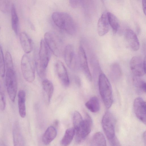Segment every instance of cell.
I'll list each match as a JSON object with an SVG mask.
<instances>
[{"label": "cell", "instance_id": "cell-20", "mask_svg": "<svg viewBox=\"0 0 146 146\" xmlns=\"http://www.w3.org/2000/svg\"><path fill=\"white\" fill-rule=\"evenodd\" d=\"M43 89L47 97V103H49L54 92V86L52 83L49 80L45 79L42 82Z\"/></svg>", "mask_w": 146, "mask_h": 146}, {"label": "cell", "instance_id": "cell-10", "mask_svg": "<svg viewBox=\"0 0 146 146\" xmlns=\"http://www.w3.org/2000/svg\"><path fill=\"white\" fill-rule=\"evenodd\" d=\"M92 124V119L87 113H85V118L79 133L76 135V142L79 143L85 138L91 132Z\"/></svg>", "mask_w": 146, "mask_h": 146}, {"label": "cell", "instance_id": "cell-13", "mask_svg": "<svg viewBox=\"0 0 146 146\" xmlns=\"http://www.w3.org/2000/svg\"><path fill=\"white\" fill-rule=\"evenodd\" d=\"M55 67L57 75L61 84L65 87L69 85L70 80L67 70L63 63L60 60L57 61Z\"/></svg>", "mask_w": 146, "mask_h": 146}, {"label": "cell", "instance_id": "cell-4", "mask_svg": "<svg viewBox=\"0 0 146 146\" xmlns=\"http://www.w3.org/2000/svg\"><path fill=\"white\" fill-rule=\"evenodd\" d=\"M44 40L50 50L57 57H60L63 52V44L60 37L55 33L47 32L44 35Z\"/></svg>", "mask_w": 146, "mask_h": 146}, {"label": "cell", "instance_id": "cell-14", "mask_svg": "<svg viewBox=\"0 0 146 146\" xmlns=\"http://www.w3.org/2000/svg\"><path fill=\"white\" fill-rule=\"evenodd\" d=\"M125 40L130 48L134 51H137L139 48V42L136 34L129 29H126L124 33Z\"/></svg>", "mask_w": 146, "mask_h": 146}, {"label": "cell", "instance_id": "cell-24", "mask_svg": "<svg viewBox=\"0 0 146 146\" xmlns=\"http://www.w3.org/2000/svg\"><path fill=\"white\" fill-rule=\"evenodd\" d=\"M92 146H106V141L103 134L101 132L95 133L91 140Z\"/></svg>", "mask_w": 146, "mask_h": 146}, {"label": "cell", "instance_id": "cell-3", "mask_svg": "<svg viewBox=\"0 0 146 146\" xmlns=\"http://www.w3.org/2000/svg\"><path fill=\"white\" fill-rule=\"evenodd\" d=\"M99 90L100 95L106 107L109 109L113 102L112 90L110 82L106 75L101 73L98 78Z\"/></svg>", "mask_w": 146, "mask_h": 146}, {"label": "cell", "instance_id": "cell-7", "mask_svg": "<svg viewBox=\"0 0 146 146\" xmlns=\"http://www.w3.org/2000/svg\"><path fill=\"white\" fill-rule=\"evenodd\" d=\"M115 119L112 113L106 111L103 116L102 125L104 133L110 141L115 137Z\"/></svg>", "mask_w": 146, "mask_h": 146}, {"label": "cell", "instance_id": "cell-25", "mask_svg": "<svg viewBox=\"0 0 146 146\" xmlns=\"http://www.w3.org/2000/svg\"><path fill=\"white\" fill-rule=\"evenodd\" d=\"M73 121V128L76 135L79 133L83 121L81 115L78 111H76L74 113Z\"/></svg>", "mask_w": 146, "mask_h": 146}, {"label": "cell", "instance_id": "cell-21", "mask_svg": "<svg viewBox=\"0 0 146 146\" xmlns=\"http://www.w3.org/2000/svg\"><path fill=\"white\" fill-rule=\"evenodd\" d=\"M11 26L15 33L17 35L19 32V19L15 5L13 3L11 7Z\"/></svg>", "mask_w": 146, "mask_h": 146}, {"label": "cell", "instance_id": "cell-9", "mask_svg": "<svg viewBox=\"0 0 146 146\" xmlns=\"http://www.w3.org/2000/svg\"><path fill=\"white\" fill-rule=\"evenodd\" d=\"M145 57L143 60L140 56H136L131 59L130 62L131 70L134 76L141 77L145 73Z\"/></svg>", "mask_w": 146, "mask_h": 146}, {"label": "cell", "instance_id": "cell-31", "mask_svg": "<svg viewBox=\"0 0 146 146\" xmlns=\"http://www.w3.org/2000/svg\"><path fill=\"white\" fill-rule=\"evenodd\" d=\"M5 67L6 69H14L13 60L11 54L9 51H7L5 58Z\"/></svg>", "mask_w": 146, "mask_h": 146}, {"label": "cell", "instance_id": "cell-26", "mask_svg": "<svg viewBox=\"0 0 146 146\" xmlns=\"http://www.w3.org/2000/svg\"><path fill=\"white\" fill-rule=\"evenodd\" d=\"M134 76L133 79V85L139 93L146 92L145 82L140 78Z\"/></svg>", "mask_w": 146, "mask_h": 146}, {"label": "cell", "instance_id": "cell-32", "mask_svg": "<svg viewBox=\"0 0 146 146\" xmlns=\"http://www.w3.org/2000/svg\"><path fill=\"white\" fill-rule=\"evenodd\" d=\"M10 1L7 0H0V10L3 13L8 12L10 6Z\"/></svg>", "mask_w": 146, "mask_h": 146}, {"label": "cell", "instance_id": "cell-23", "mask_svg": "<svg viewBox=\"0 0 146 146\" xmlns=\"http://www.w3.org/2000/svg\"><path fill=\"white\" fill-rule=\"evenodd\" d=\"M75 134L74 128H69L65 131V134L60 141V143L63 146H68L72 141Z\"/></svg>", "mask_w": 146, "mask_h": 146}, {"label": "cell", "instance_id": "cell-15", "mask_svg": "<svg viewBox=\"0 0 146 146\" xmlns=\"http://www.w3.org/2000/svg\"><path fill=\"white\" fill-rule=\"evenodd\" d=\"M110 27L107 12H104L101 15L98 22L97 31L98 35L102 36L106 35L109 31Z\"/></svg>", "mask_w": 146, "mask_h": 146}, {"label": "cell", "instance_id": "cell-6", "mask_svg": "<svg viewBox=\"0 0 146 146\" xmlns=\"http://www.w3.org/2000/svg\"><path fill=\"white\" fill-rule=\"evenodd\" d=\"M5 85L9 97L15 102L17 91V82L14 69H6L5 75Z\"/></svg>", "mask_w": 146, "mask_h": 146}, {"label": "cell", "instance_id": "cell-35", "mask_svg": "<svg viewBox=\"0 0 146 146\" xmlns=\"http://www.w3.org/2000/svg\"><path fill=\"white\" fill-rule=\"evenodd\" d=\"M0 30H1V27H0Z\"/></svg>", "mask_w": 146, "mask_h": 146}, {"label": "cell", "instance_id": "cell-2", "mask_svg": "<svg viewBox=\"0 0 146 146\" xmlns=\"http://www.w3.org/2000/svg\"><path fill=\"white\" fill-rule=\"evenodd\" d=\"M50 56V50L44 40L42 39L38 55L36 56L34 59L35 68L40 78H43L45 76Z\"/></svg>", "mask_w": 146, "mask_h": 146}, {"label": "cell", "instance_id": "cell-34", "mask_svg": "<svg viewBox=\"0 0 146 146\" xmlns=\"http://www.w3.org/2000/svg\"><path fill=\"white\" fill-rule=\"evenodd\" d=\"M142 6L143 12L145 15L146 13V1L145 0L142 1Z\"/></svg>", "mask_w": 146, "mask_h": 146}, {"label": "cell", "instance_id": "cell-29", "mask_svg": "<svg viewBox=\"0 0 146 146\" xmlns=\"http://www.w3.org/2000/svg\"><path fill=\"white\" fill-rule=\"evenodd\" d=\"M111 72L112 76L115 79H118L121 76L122 71L121 67L117 63L113 64L111 68Z\"/></svg>", "mask_w": 146, "mask_h": 146}, {"label": "cell", "instance_id": "cell-28", "mask_svg": "<svg viewBox=\"0 0 146 146\" xmlns=\"http://www.w3.org/2000/svg\"><path fill=\"white\" fill-rule=\"evenodd\" d=\"M6 98L3 86L0 79V109L4 111L6 106Z\"/></svg>", "mask_w": 146, "mask_h": 146}, {"label": "cell", "instance_id": "cell-30", "mask_svg": "<svg viewBox=\"0 0 146 146\" xmlns=\"http://www.w3.org/2000/svg\"><path fill=\"white\" fill-rule=\"evenodd\" d=\"M5 71V58L2 48L0 45V76L1 77H4Z\"/></svg>", "mask_w": 146, "mask_h": 146}, {"label": "cell", "instance_id": "cell-18", "mask_svg": "<svg viewBox=\"0 0 146 146\" xmlns=\"http://www.w3.org/2000/svg\"><path fill=\"white\" fill-rule=\"evenodd\" d=\"M18 96L19 113L20 117L23 118L26 116V113L25 92L23 90H20L18 92Z\"/></svg>", "mask_w": 146, "mask_h": 146}, {"label": "cell", "instance_id": "cell-22", "mask_svg": "<svg viewBox=\"0 0 146 146\" xmlns=\"http://www.w3.org/2000/svg\"><path fill=\"white\" fill-rule=\"evenodd\" d=\"M86 108L91 112L96 113L100 110V107L98 99L96 96H93L85 103Z\"/></svg>", "mask_w": 146, "mask_h": 146}, {"label": "cell", "instance_id": "cell-27", "mask_svg": "<svg viewBox=\"0 0 146 146\" xmlns=\"http://www.w3.org/2000/svg\"><path fill=\"white\" fill-rule=\"evenodd\" d=\"M107 15L110 26L112 28L113 32L116 33L119 26L118 19L115 15L111 12H107Z\"/></svg>", "mask_w": 146, "mask_h": 146}, {"label": "cell", "instance_id": "cell-16", "mask_svg": "<svg viewBox=\"0 0 146 146\" xmlns=\"http://www.w3.org/2000/svg\"><path fill=\"white\" fill-rule=\"evenodd\" d=\"M12 133L14 146H25L24 138L18 122H15L13 124Z\"/></svg>", "mask_w": 146, "mask_h": 146}, {"label": "cell", "instance_id": "cell-17", "mask_svg": "<svg viewBox=\"0 0 146 146\" xmlns=\"http://www.w3.org/2000/svg\"><path fill=\"white\" fill-rule=\"evenodd\" d=\"M19 40L23 50L26 54L31 52L33 49L32 41L25 32H22L19 35Z\"/></svg>", "mask_w": 146, "mask_h": 146}, {"label": "cell", "instance_id": "cell-19", "mask_svg": "<svg viewBox=\"0 0 146 146\" xmlns=\"http://www.w3.org/2000/svg\"><path fill=\"white\" fill-rule=\"evenodd\" d=\"M57 134L56 128L53 126L49 127L44 133L42 137L43 143L45 145H49L55 138Z\"/></svg>", "mask_w": 146, "mask_h": 146}, {"label": "cell", "instance_id": "cell-8", "mask_svg": "<svg viewBox=\"0 0 146 146\" xmlns=\"http://www.w3.org/2000/svg\"><path fill=\"white\" fill-rule=\"evenodd\" d=\"M64 54L65 61L68 66L71 70H76L79 63L73 46L70 44L66 45L64 49Z\"/></svg>", "mask_w": 146, "mask_h": 146}, {"label": "cell", "instance_id": "cell-5", "mask_svg": "<svg viewBox=\"0 0 146 146\" xmlns=\"http://www.w3.org/2000/svg\"><path fill=\"white\" fill-rule=\"evenodd\" d=\"M21 68L24 79L28 82H32L35 78V67L34 60L27 54H24L21 60Z\"/></svg>", "mask_w": 146, "mask_h": 146}, {"label": "cell", "instance_id": "cell-33", "mask_svg": "<svg viewBox=\"0 0 146 146\" xmlns=\"http://www.w3.org/2000/svg\"><path fill=\"white\" fill-rule=\"evenodd\" d=\"M79 1L77 0H70L69 1V3L71 6L74 8L77 7L78 3Z\"/></svg>", "mask_w": 146, "mask_h": 146}, {"label": "cell", "instance_id": "cell-1", "mask_svg": "<svg viewBox=\"0 0 146 146\" xmlns=\"http://www.w3.org/2000/svg\"><path fill=\"white\" fill-rule=\"evenodd\" d=\"M51 17L55 25L67 33L72 35L76 33L75 23L69 14L64 12H55L52 14Z\"/></svg>", "mask_w": 146, "mask_h": 146}, {"label": "cell", "instance_id": "cell-12", "mask_svg": "<svg viewBox=\"0 0 146 146\" xmlns=\"http://www.w3.org/2000/svg\"><path fill=\"white\" fill-rule=\"evenodd\" d=\"M78 57L79 64L86 78L90 81L92 80V76L90 71L85 51L83 47L79 46Z\"/></svg>", "mask_w": 146, "mask_h": 146}, {"label": "cell", "instance_id": "cell-11", "mask_svg": "<svg viewBox=\"0 0 146 146\" xmlns=\"http://www.w3.org/2000/svg\"><path fill=\"white\" fill-rule=\"evenodd\" d=\"M146 103L141 97L135 100L133 109L136 117L143 123L146 124Z\"/></svg>", "mask_w": 146, "mask_h": 146}]
</instances>
